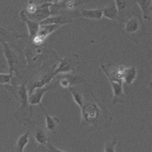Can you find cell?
I'll return each instance as SVG.
<instances>
[{
  "label": "cell",
  "mask_w": 152,
  "mask_h": 152,
  "mask_svg": "<svg viewBox=\"0 0 152 152\" xmlns=\"http://www.w3.org/2000/svg\"><path fill=\"white\" fill-rule=\"evenodd\" d=\"M11 74L0 73V84H6L10 83L12 77Z\"/></svg>",
  "instance_id": "obj_21"
},
{
  "label": "cell",
  "mask_w": 152,
  "mask_h": 152,
  "mask_svg": "<svg viewBox=\"0 0 152 152\" xmlns=\"http://www.w3.org/2000/svg\"><path fill=\"white\" fill-rule=\"evenodd\" d=\"M17 94L22 105L26 106L28 103V95L25 85L22 84L19 86Z\"/></svg>",
  "instance_id": "obj_18"
},
{
  "label": "cell",
  "mask_w": 152,
  "mask_h": 152,
  "mask_svg": "<svg viewBox=\"0 0 152 152\" xmlns=\"http://www.w3.org/2000/svg\"><path fill=\"white\" fill-rule=\"evenodd\" d=\"M51 5V4L50 2L43 4L39 7H37L33 13H28V16L26 15L28 19L39 23L51 15L50 10V7Z\"/></svg>",
  "instance_id": "obj_2"
},
{
  "label": "cell",
  "mask_w": 152,
  "mask_h": 152,
  "mask_svg": "<svg viewBox=\"0 0 152 152\" xmlns=\"http://www.w3.org/2000/svg\"><path fill=\"white\" fill-rule=\"evenodd\" d=\"M119 13V19L130 9L133 0H114Z\"/></svg>",
  "instance_id": "obj_13"
},
{
  "label": "cell",
  "mask_w": 152,
  "mask_h": 152,
  "mask_svg": "<svg viewBox=\"0 0 152 152\" xmlns=\"http://www.w3.org/2000/svg\"><path fill=\"white\" fill-rule=\"evenodd\" d=\"M81 109L83 118L88 122H94L99 116V109L95 104L84 106Z\"/></svg>",
  "instance_id": "obj_4"
},
{
  "label": "cell",
  "mask_w": 152,
  "mask_h": 152,
  "mask_svg": "<svg viewBox=\"0 0 152 152\" xmlns=\"http://www.w3.org/2000/svg\"><path fill=\"white\" fill-rule=\"evenodd\" d=\"M39 105L45 115L47 129L50 132H53L56 129V120L54 118H52L50 115H49V114L45 110V109L41 104H40Z\"/></svg>",
  "instance_id": "obj_16"
},
{
  "label": "cell",
  "mask_w": 152,
  "mask_h": 152,
  "mask_svg": "<svg viewBox=\"0 0 152 152\" xmlns=\"http://www.w3.org/2000/svg\"><path fill=\"white\" fill-rule=\"evenodd\" d=\"M140 28V22L136 17H132L126 21L124 30L126 33L132 34L137 32Z\"/></svg>",
  "instance_id": "obj_12"
},
{
  "label": "cell",
  "mask_w": 152,
  "mask_h": 152,
  "mask_svg": "<svg viewBox=\"0 0 152 152\" xmlns=\"http://www.w3.org/2000/svg\"><path fill=\"white\" fill-rule=\"evenodd\" d=\"M61 25L57 24H45L39 25V29L36 36L43 42L47 37L52 32L57 30Z\"/></svg>",
  "instance_id": "obj_9"
},
{
  "label": "cell",
  "mask_w": 152,
  "mask_h": 152,
  "mask_svg": "<svg viewBox=\"0 0 152 152\" xmlns=\"http://www.w3.org/2000/svg\"><path fill=\"white\" fill-rule=\"evenodd\" d=\"M103 17L112 20H119V13L115 1H111L103 9H102Z\"/></svg>",
  "instance_id": "obj_6"
},
{
  "label": "cell",
  "mask_w": 152,
  "mask_h": 152,
  "mask_svg": "<svg viewBox=\"0 0 152 152\" xmlns=\"http://www.w3.org/2000/svg\"><path fill=\"white\" fill-rule=\"evenodd\" d=\"M71 19L66 16H58L49 17L39 23V25L45 24H57L61 26L71 23Z\"/></svg>",
  "instance_id": "obj_10"
},
{
  "label": "cell",
  "mask_w": 152,
  "mask_h": 152,
  "mask_svg": "<svg viewBox=\"0 0 152 152\" xmlns=\"http://www.w3.org/2000/svg\"><path fill=\"white\" fill-rule=\"evenodd\" d=\"M116 140H114L110 142H107L104 146V151L106 152H114L116 144Z\"/></svg>",
  "instance_id": "obj_22"
},
{
  "label": "cell",
  "mask_w": 152,
  "mask_h": 152,
  "mask_svg": "<svg viewBox=\"0 0 152 152\" xmlns=\"http://www.w3.org/2000/svg\"><path fill=\"white\" fill-rule=\"evenodd\" d=\"M20 16L22 20L25 22L27 24L30 38L33 39V38L37 35L38 33L39 27V23H37L34 20L28 19L26 15L25 12L24 11L21 12Z\"/></svg>",
  "instance_id": "obj_7"
},
{
  "label": "cell",
  "mask_w": 152,
  "mask_h": 152,
  "mask_svg": "<svg viewBox=\"0 0 152 152\" xmlns=\"http://www.w3.org/2000/svg\"><path fill=\"white\" fill-rule=\"evenodd\" d=\"M137 76V71L134 66L126 69L123 72L121 77L128 85L132 84Z\"/></svg>",
  "instance_id": "obj_14"
},
{
  "label": "cell",
  "mask_w": 152,
  "mask_h": 152,
  "mask_svg": "<svg viewBox=\"0 0 152 152\" xmlns=\"http://www.w3.org/2000/svg\"><path fill=\"white\" fill-rule=\"evenodd\" d=\"M69 82L66 80H62L61 81V85L63 87H66L68 86Z\"/></svg>",
  "instance_id": "obj_24"
},
{
  "label": "cell",
  "mask_w": 152,
  "mask_h": 152,
  "mask_svg": "<svg viewBox=\"0 0 152 152\" xmlns=\"http://www.w3.org/2000/svg\"><path fill=\"white\" fill-rule=\"evenodd\" d=\"M102 68L109 78L115 97H120L123 95L122 78L120 76L112 74L104 66H102Z\"/></svg>",
  "instance_id": "obj_1"
},
{
  "label": "cell",
  "mask_w": 152,
  "mask_h": 152,
  "mask_svg": "<svg viewBox=\"0 0 152 152\" xmlns=\"http://www.w3.org/2000/svg\"><path fill=\"white\" fill-rule=\"evenodd\" d=\"M1 43L4 48V53L8 64L10 73L13 75V72L15 70L16 67L17 57L6 42H3Z\"/></svg>",
  "instance_id": "obj_3"
},
{
  "label": "cell",
  "mask_w": 152,
  "mask_h": 152,
  "mask_svg": "<svg viewBox=\"0 0 152 152\" xmlns=\"http://www.w3.org/2000/svg\"><path fill=\"white\" fill-rule=\"evenodd\" d=\"M140 7L144 20H149L152 17V0H136Z\"/></svg>",
  "instance_id": "obj_8"
},
{
  "label": "cell",
  "mask_w": 152,
  "mask_h": 152,
  "mask_svg": "<svg viewBox=\"0 0 152 152\" xmlns=\"http://www.w3.org/2000/svg\"><path fill=\"white\" fill-rule=\"evenodd\" d=\"M81 15L91 20H99L103 17L102 9H82L80 12Z\"/></svg>",
  "instance_id": "obj_11"
},
{
  "label": "cell",
  "mask_w": 152,
  "mask_h": 152,
  "mask_svg": "<svg viewBox=\"0 0 152 152\" xmlns=\"http://www.w3.org/2000/svg\"><path fill=\"white\" fill-rule=\"evenodd\" d=\"M29 133L30 131L28 130L25 134L19 137L16 144L17 151L19 152H23L24 149L29 141Z\"/></svg>",
  "instance_id": "obj_15"
},
{
  "label": "cell",
  "mask_w": 152,
  "mask_h": 152,
  "mask_svg": "<svg viewBox=\"0 0 152 152\" xmlns=\"http://www.w3.org/2000/svg\"><path fill=\"white\" fill-rule=\"evenodd\" d=\"M34 138L38 144L46 145L47 143V135L44 130L41 128L36 130L34 133Z\"/></svg>",
  "instance_id": "obj_19"
},
{
  "label": "cell",
  "mask_w": 152,
  "mask_h": 152,
  "mask_svg": "<svg viewBox=\"0 0 152 152\" xmlns=\"http://www.w3.org/2000/svg\"><path fill=\"white\" fill-rule=\"evenodd\" d=\"M48 88L45 87H38L35 88L30 92L28 95V103L32 105L41 104L42 99Z\"/></svg>",
  "instance_id": "obj_5"
},
{
  "label": "cell",
  "mask_w": 152,
  "mask_h": 152,
  "mask_svg": "<svg viewBox=\"0 0 152 152\" xmlns=\"http://www.w3.org/2000/svg\"><path fill=\"white\" fill-rule=\"evenodd\" d=\"M70 65L69 62L65 59H63L61 61L60 63L58 65V67L56 69L52 75L54 77L55 75H56L57 74L61 72H67V71L70 70Z\"/></svg>",
  "instance_id": "obj_20"
},
{
  "label": "cell",
  "mask_w": 152,
  "mask_h": 152,
  "mask_svg": "<svg viewBox=\"0 0 152 152\" xmlns=\"http://www.w3.org/2000/svg\"><path fill=\"white\" fill-rule=\"evenodd\" d=\"M69 91L72 95L74 100H75L76 103L81 108L83 107L84 105V97L82 93L80 91L79 89L74 87H70L69 88Z\"/></svg>",
  "instance_id": "obj_17"
},
{
  "label": "cell",
  "mask_w": 152,
  "mask_h": 152,
  "mask_svg": "<svg viewBox=\"0 0 152 152\" xmlns=\"http://www.w3.org/2000/svg\"><path fill=\"white\" fill-rule=\"evenodd\" d=\"M7 34L6 30L0 27V42H4V36Z\"/></svg>",
  "instance_id": "obj_23"
}]
</instances>
